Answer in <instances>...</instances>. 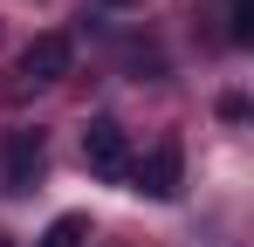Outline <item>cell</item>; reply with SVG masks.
<instances>
[{
  "instance_id": "obj_3",
  "label": "cell",
  "mask_w": 254,
  "mask_h": 247,
  "mask_svg": "<svg viewBox=\"0 0 254 247\" xmlns=\"http://www.w3.org/2000/svg\"><path fill=\"white\" fill-rule=\"evenodd\" d=\"M179 179H186V151L179 144H151L130 165V192H144V199H179Z\"/></svg>"
},
{
  "instance_id": "obj_4",
  "label": "cell",
  "mask_w": 254,
  "mask_h": 247,
  "mask_svg": "<svg viewBox=\"0 0 254 247\" xmlns=\"http://www.w3.org/2000/svg\"><path fill=\"white\" fill-rule=\"evenodd\" d=\"M69 62H76V41H69V35H35L28 48H21V82L48 89V82L69 76Z\"/></svg>"
},
{
  "instance_id": "obj_7",
  "label": "cell",
  "mask_w": 254,
  "mask_h": 247,
  "mask_svg": "<svg viewBox=\"0 0 254 247\" xmlns=\"http://www.w3.org/2000/svg\"><path fill=\"white\" fill-rule=\"evenodd\" d=\"M0 247H14V241H7V234H0Z\"/></svg>"
},
{
  "instance_id": "obj_8",
  "label": "cell",
  "mask_w": 254,
  "mask_h": 247,
  "mask_svg": "<svg viewBox=\"0 0 254 247\" xmlns=\"http://www.w3.org/2000/svg\"><path fill=\"white\" fill-rule=\"evenodd\" d=\"M117 7H124V0H117Z\"/></svg>"
},
{
  "instance_id": "obj_2",
  "label": "cell",
  "mask_w": 254,
  "mask_h": 247,
  "mask_svg": "<svg viewBox=\"0 0 254 247\" xmlns=\"http://www.w3.org/2000/svg\"><path fill=\"white\" fill-rule=\"evenodd\" d=\"M0 172H7V192H35L42 172H48V137H42V130H7Z\"/></svg>"
},
{
  "instance_id": "obj_5",
  "label": "cell",
  "mask_w": 254,
  "mask_h": 247,
  "mask_svg": "<svg viewBox=\"0 0 254 247\" xmlns=\"http://www.w3.org/2000/svg\"><path fill=\"white\" fill-rule=\"evenodd\" d=\"M83 241H89V220L83 213H62V220H48V234L35 247H83Z\"/></svg>"
},
{
  "instance_id": "obj_6",
  "label": "cell",
  "mask_w": 254,
  "mask_h": 247,
  "mask_svg": "<svg viewBox=\"0 0 254 247\" xmlns=\"http://www.w3.org/2000/svg\"><path fill=\"white\" fill-rule=\"evenodd\" d=\"M227 41H234V48L254 41V0H227Z\"/></svg>"
},
{
  "instance_id": "obj_1",
  "label": "cell",
  "mask_w": 254,
  "mask_h": 247,
  "mask_svg": "<svg viewBox=\"0 0 254 247\" xmlns=\"http://www.w3.org/2000/svg\"><path fill=\"white\" fill-rule=\"evenodd\" d=\"M83 165L96 179H130V137L117 117H89L83 124Z\"/></svg>"
}]
</instances>
